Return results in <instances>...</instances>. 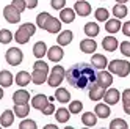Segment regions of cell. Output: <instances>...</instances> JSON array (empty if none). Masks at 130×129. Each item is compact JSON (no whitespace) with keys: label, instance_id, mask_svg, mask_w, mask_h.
Returning <instances> with one entry per match:
<instances>
[{"label":"cell","instance_id":"cell-22","mask_svg":"<svg viewBox=\"0 0 130 129\" xmlns=\"http://www.w3.org/2000/svg\"><path fill=\"white\" fill-rule=\"evenodd\" d=\"M94 113L97 115V118H108L111 115V109H110V104H96L94 107Z\"/></svg>","mask_w":130,"mask_h":129},{"label":"cell","instance_id":"cell-16","mask_svg":"<svg viewBox=\"0 0 130 129\" xmlns=\"http://www.w3.org/2000/svg\"><path fill=\"white\" fill-rule=\"evenodd\" d=\"M91 64H92V68H96V69H105L108 66V60H107L105 55L96 54V55H92V58H91Z\"/></svg>","mask_w":130,"mask_h":129},{"label":"cell","instance_id":"cell-18","mask_svg":"<svg viewBox=\"0 0 130 129\" xmlns=\"http://www.w3.org/2000/svg\"><path fill=\"white\" fill-rule=\"evenodd\" d=\"M49 102V98L45 95H35L31 98V107L36 109V110H42Z\"/></svg>","mask_w":130,"mask_h":129},{"label":"cell","instance_id":"cell-30","mask_svg":"<svg viewBox=\"0 0 130 129\" xmlns=\"http://www.w3.org/2000/svg\"><path fill=\"white\" fill-rule=\"evenodd\" d=\"M82 123L85 124V126H89V127L96 126V123H97V115L92 113V112H85V113L82 115Z\"/></svg>","mask_w":130,"mask_h":129},{"label":"cell","instance_id":"cell-10","mask_svg":"<svg viewBox=\"0 0 130 129\" xmlns=\"http://www.w3.org/2000/svg\"><path fill=\"white\" fill-rule=\"evenodd\" d=\"M49 77V71L45 69H33L31 72V82L35 85H42L44 82H47Z\"/></svg>","mask_w":130,"mask_h":129},{"label":"cell","instance_id":"cell-28","mask_svg":"<svg viewBox=\"0 0 130 129\" xmlns=\"http://www.w3.org/2000/svg\"><path fill=\"white\" fill-rule=\"evenodd\" d=\"M13 110H14V113H16L17 118H25L30 113V106H28V102L27 104H14Z\"/></svg>","mask_w":130,"mask_h":129},{"label":"cell","instance_id":"cell-35","mask_svg":"<svg viewBox=\"0 0 130 129\" xmlns=\"http://www.w3.org/2000/svg\"><path fill=\"white\" fill-rule=\"evenodd\" d=\"M13 33L8 30V29H3V30H0V43L2 44H8V43H11L13 41Z\"/></svg>","mask_w":130,"mask_h":129},{"label":"cell","instance_id":"cell-37","mask_svg":"<svg viewBox=\"0 0 130 129\" xmlns=\"http://www.w3.org/2000/svg\"><path fill=\"white\" fill-rule=\"evenodd\" d=\"M82 110H83V102H82V101H72V102L69 104V112L72 115L80 113Z\"/></svg>","mask_w":130,"mask_h":129},{"label":"cell","instance_id":"cell-15","mask_svg":"<svg viewBox=\"0 0 130 129\" xmlns=\"http://www.w3.org/2000/svg\"><path fill=\"white\" fill-rule=\"evenodd\" d=\"M30 36H31V33L27 30L24 25H21L19 30H17L16 35H14V40H16V43H19V44H27L28 40H30Z\"/></svg>","mask_w":130,"mask_h":129},{"label":"cell","instance_id":"cell-49","mask_svg":"<svg viewBox=\"0 0 130 129\" xmlns=\"http://www.w3.org/2000/svg\"><path fill=\"white\" fill-rule=\"evenodd\" d=\"M128 0H116V3H127Z\"/></svg>","mask_w":130,"mask_h":129},{"label":"cell","instance_id":"cell-29","mask_svg":"<svg viewBox=\"0 0 130 129\" xmlns=\"http://www.w3.org/2000/svg\"><path fill=\"white\" fill-rule=\"evenodd\" d=\"M71 112H69V109H64V107H60L57 112H55V118H57V121L58 123H68V120L71 118Z\"/></svg>","mask_w":130,"mask_h":129},{"label":"cell","instance_id":"cell-13","mask_svg":"<svg viewBox=\"0 0 130 129\" xmlns=\"http://www.w3.org/2000/svg\"><path fill=\"white\" fill-rule=\"evenodd\" d=\"M75 14L77 13L74 8H63V10H60V21L64 24H71L75 19Z\"/></svg>","mask_w":130,"mask_h":129},{"label":"cell","instance_id":"cell-9","mask_svg":"<svg viewBox=\"0 0 130 129\" xmlns=\"http://www.w3.org/2000/svg\"><path fill=\"white\" fill-rule=\"evenodd\" d=\"M74 10H75V13L80 16V17H85V16H89L91 14V5L88 2H85V0H77V3L74 5Z\"/></svg>","mask_w":130,"mask_h":129},{"label":"cell","instance_id":"cell-4","mask_svg":"<svg viewBox=\"0 0 130 129\" xmlns=\"http://www.w3.org/2000/svg\"><path fill=\"white\" fill-rule=\"evenodd\" d=\"M5 60L8 64H11V66H17V64H21L22 60H24V54L21 49H17V47H10L6 50L5 54Z\"/></svg>","mask_w":130,"mask_h":129},{"label":"cell","instance_id":"cell-3","mask_svg":"<svg viewBox=\"0 0 130 129\" xmlns=\"http://www.w3.org/2000/svg\"><path fill=\"white\" fill-rule=\"evenodd\" d=\"M66 79V69L63 66H53L49 72V77H47V84L55 88V87H60L61 82Z\"/></svg>","mask_w":130,"mask_h":129},{"label":"cell","instance_id":"cell-19","mask_svg":"<svg viewBox=\"0 0 130 129\" xmlns=\"http://www.w3.org/2000/svg\"><path fill=\"white\" fill-rule=\"evenodd\" d=\"M119 46V41L115 38V36H105L102 40V47H104L107 52H115Z\"/></svg>","mask_w":130,"mask_h":129},{"label":"cell","instance_id":"cell-23","mask_svg":"<svg viewBox=\"0 0 130 129\" xmlns=\"http://www.w3.org/2000/svg\"><path fill=\"white\" fill-rule=\"evenodd\" d=\"M121 27H122V24H121V21L118 19V17H115V19H108L107 22H105V30L108 32V33H118L119 30H121Z\"/></svg>","mask_w":130,"mask_h":129},{"label":"cell","instance_id":"cell-25","mask_svg":"<svg viewBox=\"0 0 130 129\" xmlns=\"http://www.w3.org/2000/svg\"><path fill=\"white\" fill-rule=\"evenodd\" d=\"M55 99H57L60 104H68L71 101V93L66 88H58L55 91Z\"/></svg>","mask_w":130,"mask_h":129},{"label":"cell","instance_id":"cell-39","mask_svg":"<svg viewBox=\"0 0 130 129\" xmlns=\"http://www.w3.org/2000/svg\"><path fill=\"white\" fill-rule=\"evenodd\" d=\"M38 127V124H36L35 120H22L21 124H19V129H36Z\"/></svg>","mask_w":130,"mask_h":129},{"label":"cell","instance_id":"cell-12","mask_svg":"<svg viewBox=\"0 0 130 129\" xmlns=\"http://www.w3.org/2000/svg\"><path fill=\"white\" fill-rule=\"evenodd\" d=\"M96 49H97V44L92 38H86L80 41V50L83 54H94Z\"/></svg>","mask_w":130,"mask_h":129},{"label":"cell","instance_id":"cell-1","mask_svg":"<svg viewBox=\"0 0 130 129\" xmlns=\"http://www.w3.org/2000/svg\"><path fill=\"white\" fill-rule=\"evenodd\" d=\"M66 77L69 84L75 88H88L96 82V74L88 63L74 64L69 71H66Z\"/></svg>","mask_w":130,"mask_h":129},{"label":"cell","instance_id":"cell-32","mask_svg":"<svg viewBox=\"0 0 130 129\" xmlns=\"http://www.w3.org/2000/svg\"><path fill=\"white\" fill-rule=\"evenodd\" d=\"M113 16L118 17V19H122V17L127 16V6L124 3H118L113 6Z\"/></svg>","mask_w":130,"mask_h":129},{"label":"cell","instance_id":"cell-14","mask_svg":"<svg viewBox=\"0 0 130 129\" xmlns=\"http://www.w3.org/2000/svg\"><path fill=\"white\" fill-rule=\"evenodd\" d=\"M44 30H47L49 33H60V30H61V21L57 19V17H53V16H50L47 24H45V27H44Z\"/></svg>","mask_w":130,"mask_h":129},{"label":"cell","instance_id":"cell-46","mask_svg":"<svg viewBox=\"0 0 130 129\" xmlns=\"http://www.w3.org/2000/svg\"><path fill=\"white\" fill-rule=\"evenodd\" d=\"M25 2H27V8H30V10L38 6V0H25Z\"/></svg>","mask_w":130,"mask_h":129},{"label":"cell","instance_id":"cell-8","mask_svg":"<svg viewBox=\"0 0 130 129\" xmlns=\"http://www.w3.org/2000/svg\"><path fill=\"white\" fill-rule=\"evenodd\" d=\"M104 95H105V88H102L97 82H94L92 85H89V99L91 101H100V99H104Z\"/></svg>","mask_w":130,"mask_h":129},{"label":"cell","instance_id":"cell-2","mask_svg":"<svg viewBox=\"0 0 130 129\" xmlns=\"http://www.w3.org/2000/svg\"><path fill=\"white\" fill-rule=\"evenodd\" d=\"M108 71L118 77H127L130 74V63L127 60H111L108 63Z\"/></svg>","mask_w":130,"mask_h":129},{"label":"cell","instance_id":"cell-43","mask_svg":"<svg viewBox=\"0 0 130 129\" xmlns=\"http://www.w3.org/2000/svg\"><path fill=\"white\" fill-rule=\"evenodd\" d=\"M11 5H14L21 13H22L24 10H27V2H25V0H13V3H11Z\"/></svg>","mask_w":130,"mask_h":129},{"label":"cell","instance_id":"cell-36","mask_svg":"<svg viewBox=\"0 0 130 129\" xmlns=\"http://www.w3.org/2000/svg\"><path fill=\"white\" fill-rule=\"evenodd\" d=\"M49 17H50V14L49 13H39L38 16H36V25L39 27V29H44L45 27V24H47V21H49Z\"/></svg>","mask_w":130,"mask_h":129},{"label":"cell","instance_id":"cell-45","mask_svg":"<svg viewBox=\"0 0 130 129\" xmlns=\"http://www.w3.org/2000/svg\"><path fill=\"white\" fill-rule=\"evenodd\" d=\"M121 30H122V33H124L125 36H130V21H128V22H124L122 27H121Z\"/></svg>","mask_w":130,"mask_h":129},{"label":"cell","instance_id":"cell-41","mask_svg":"<svg viewBox=\"0 0 130 129\" xmlns=\"http://www.w3.org/2000/svg\"><path fill=\"white\" fill-rule=\"evenodd\" d=\"M33 69H45V71H49V64L45 61H42V58H38L35 61V64H33Z\"/></svg>","mask_w":130,"mask_h":129},{"label":"cell","instance_id":"cell-26","mask_svg":"<svg viewBox=\"0 0 130 129\" xmlns=\"http://www.w3.org/2000/svg\"><path fill=\"white\" fill-rule=\"evenodd\" d=\"M72 38H74V33L71 30H64V32H60L58 38H57V43L60 46H68V44H71Z\"/></svg>","mask_w":130,"mask_h":129},{"label":"cell","instance_id":"cell-42","mask_svg":"<svg viewBox=\"0 0 130 129\" xmlns=\"http://www.w3.org/2000/svg\"><path fill=\"white\" fill-rule=\"evenodd\" d=\"M50 5L53 10H63L66 5V0H50Z\"/></svg>","mask_w":130,"mask_h":129},{"label":"cell","instance_id":"cell-17","mask_svg":"<svg viewBox=\"0 0 130 129\" xmlns=\"http://www.w3.org/2000/svg\"><path fill=\"white\" fill-rule=\"evenodd\" d=\"M13 101H14V104H27L30 101V93L27 90H17L13 93Z\"/></svg>","mask_w":130,"mask_h":129},{"label":"cell","instance_id":"cell-47","mask_svg":"<svg viewBox=\"0 0 130 129\" xmlns=\"http://www.w3.org/2000/svg\"><path fill=\"white\" fill-rule=\"evenodd\" d=\"M44 129H58V127H57V124H45Z\"/></svg>","mask_w":130,"mask_h":129},{"label":"cell","instance_id":"cell-7","mask_svg":"<svg viewBox=\"0 0 130 129\" xmlns=\"http://www.w3.org/2000/svg\"><path fill=\"white\" fill-rule=\"evenodd\" d=\"M47 57H49V60L50 61H53V63H58V61H61L63 60V57H64V52H63V46H52V47H49L47 49Z\"/></svg>","mask_w":130,"mask_h":129},{"label":"cell","instance_id":"cell-11","mask_svg":"<svg viewBox=\"0 0 130 129\" xmlns=\"http://www.w3.org/2000/svg\"><path fill=\"white\" fill-rule=\"evenodd\" d=\"M104 99H105V102L110 104V106L118 104V101L121 99V93L116 88H107L105 90V95H104Z\"/></svg>","mask_w":130,"mask_h":129},{"label":"cell","instance_id":"cell-38","mask_svg":"<svg viewBox=\"0 0 130 129\" xmlns=\"http://www.w3.org/2000/svg\"><path fill=\"white\" fill-rule=\"evenodd\" d=\"M127 127H128L127 121L122 120V118H116V120H113V121L110 123V129H127Z\"/></svg>","mask_w":130,"mask_h":129},{"label":"cell","instance_id":"cell-40","mask_svg":"<svg viewBox=\"0 0 130 129\" xmlns=\"http://www.w3.org/2000/svg\"><path fill=\"white\" fill-rule=\"evenodd\" d=\"M119 49L124 57H130V41H122L119 44Z\"/></svg>","mask_w":130,"mask_h":129},{"label":"cell","instance_id":"cell-44","mask_svg":"<svg viewBox=\"0 0 130 129\" xmlns=\"http://www.w3.org/2000/svg\"><path fill=\"white\" fill-rule=\"evenodd\" d=\"M41 112H42L44 115H47V117H49V115H52V113L55 112V106H53V104H50V101H49L47 106H45V107L41 110Z\"/></svg>","mask_w":130,"mask_h":129},{"label":"cell","instance_id":"cell-21","mask_svg":"<svg viewBox=\"0 0 130 129\" xmlns=\"http://www.w3.org/2000/svg\"><path fill=\"white\" fill-rule=\"evenodd\" d=\"M14 110H5V112L0 115V124L2 127H10L14 123Z\"/></svg>","mask_w":130,"mask_h":129},{"label":"cell","instance_id":"cell-5","mask_svg":"<svg viewBox=\"0 0 130 129\" xmlns=\"http://www.w3.org/2000/svg\"><path fill=\"white\" fill-rule=\"evenodd\" d=\"M3 17L10 24H17L21 21V11L17 10L14 5H8L3 8Z\"/></svg>","mask_w":130,"mask_h":129},{"label":"cell","instance_id":"cell-34","mask_svg":"<svg viewBox=\"0 0 130 129\" xmlns=\"http://www.w3.org/2000/svg\"><path fill=\"white\" fill-rule=\"evenodd\" d=\"M94 16H96V19H97L99 22H107L110 14H108V10H107V8H97L96 13H94Z\"/></svg>","mask_w":130,"mask_h":129},{"label":"cell","instance_id":"cell-50","mask_svg":"<svg viewBox=\"0 0 130 129\" xmlns=\"http://www.w3.org/2000/svg\"><path fill=\"white\" fill-rule=\"evenodd\" d=\"M0 127H2V124H0Z\"/></svg>","mask_w":130,"mask_h":129},{"label":"cell","instance_id":"cell-33","mask_svg":"<svg viewBox=\"0 0 130 129\" xmlns=\"http://www.w3.org/2000/svg\"><path fill=\"white\" fill-rule=\"evenodd\" d=\"M121 98H122V102H124V112L127 115H130V88L124 90Z\"/></svg>","mask_w":130,"mask_h":129},{"label":"cell","instance_id":"cell-48","mask_svg":"<svg viewBox=\"0 0 130 129\" xmlns=\"http://www.w3.org/2000/svg\"><path fill=\"white\" fill-rule=\"evenodd\" d=\"M2 98H3V87L0 85V99H2Z\"/></svg>","mask_w":130,"mask_h":129},{"label":"cell","instance_id":"cell-24","mask_svg":"<svg viewBox=\"0 0 130 129\" xmlns=\"http://www.w3.org/2000/svg\"><path fill=\"white\" fill-rule=\"evenodd\" d=\"M13 82H14V76L10 71H0V85H2L3 88L11 87Z\"/></svg>","mask_w":130,"mask_h":129},{"label":"cell","instance_id":"cell-31","mask_svg":"<svg viewBox=\"0 0 130 129\" xmlns=\"http://www.w3.org/2000/svg\"><path fill=\"white\" fill-rule=\"evenodd\" d=\"M99 32H100V29H99V25L96 22H88V24H85V33H86L88 38H94V36L99 35Z\"/></svg>","mask_w":130,"mask_h":129},{"label":"cell","instance_id":"cell-20","mask_svg":"<svg viewBox=\"0 0 130 129\" xmlns=\"http://www.w3.org/2000/svg\"><path fill=\"white\" fill-rule=\"evenodd\" d=\"M14 82L19 87H25V85H28L30 82H31V74H30V72H27V71H19L16 74V77H14Z\"/></svg>","mask_w":130,"mask_h":129},{"label":"cell","instance_id":"cell-27","mask_svg":"<svg viewBox=\"0 0 130 129\" xmlns=\"http://www.w3.org/2000/svg\"><path fill=\"white\" fill-rule=\"evenodd\" d=\"M33 55L36 58H42L44 55H47V46L44 41H38L33 46Z\"/></svg>","mask_w":130,"mask_h":129},{"label":"cell","instance_id":"cell-6","mask_svg":"<svg viewBox=\"0 0 130 129\" xmlns=\"http://www.w3.org/2000/svg\"><path fill=\"white\" fill-rule=\"evenodd\" d=\"M96 82L102 87V88H110L111 84H113V74L110 71H104V69H99V72L96 74Z\"/></svg>","mask_w":130,"mask_h":129}]
</instances>
